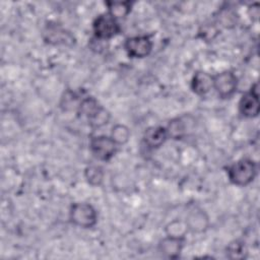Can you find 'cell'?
Segmentation results:
<instances>
[{"label": "cell", "instance_id": "44dd1931", "mask_svg": "<svg viewBox=\"0 0 260 260\" xmlns=\"http://www.w3.org/2000/svg\"><path fill=\"white\" fill-rule=\"evenodd\" d=\"M110 119H111L110 112L106 108L102 107L100 109V111L88 121V125L94 129L101 128V127L107 125L109 123Z\"/></svg>", "mask_w": 260, "mask_h": 260}, {"label": "cell", "instance_id": "ffe728a7", "mask_svg": "<svg viewBox=\"0 0 260 260\" xmlns=\"http://www.w3.org/2000/svg\"><path fill=\"white\" fill-rule=\"evenodd\" d=\"M131 136V132L126 125L116 124L113 126L111 131V137L119 145L126 144Z\"/></svg>", "mask_w": 260, "mask_h": 260}, {"label": "cell", "instance_id": "6da1fadb", "mask_svg": "<svg viewBox=\"0 0 260 260\" xmlns=\"http://www.w3.org/2000/svg\"><path fill=\"white\" fill-rule=\"evenodd\" d=\"M257 175V165L251 158H241L228 167V177L232 184L245 187L251 184Z\"/></svg>", "mask_w": 260, "mask_h": 260}, {"label": "cell", "instance_id": "ba28073f", "mask_svg": "<svg viewBox=\"0 0 260 260\" xmlns=\"http://www.w3.org/2000/svg\"><path fill=\"white\" fill-rule=\"evenodd\" d=\"M239 112L240 114L248 119L256 118L260 112V102H259V89L258 83H254L251 88L246 91L239 102Z\"/></svg>", "mask_w": 260, "mask_h": 260}, {"label": "cell", "instance_id": "8fae6325", "mask_svg": "<svg viewBox=\"0 0 260 260\" xmlns=\"http://www.w3.org/2000/svg\"><path fill=\"white\" fill-rule=\"evenodd\" d=\"M190 86L195 94L203 96L213 88V76L206 71L198 70L192 76Z\"/></svg>", "mask_w": 260, "mask_h": 260}, {"label": "cell", "instance_id": "52a82bcc", "mask_svg": "<svg viewBox=\"0 0 260 260\" xmlns=\"http://www.w3.org/2000/svg\"><path fill=\"white\" fill-rule=\"evenodd\" d=\"M124 49L131 58H145L152 50V41L149 36L129 37L124 42Z\"/></svg>", "mask_w": 260, "mask_h": 260}, {"label": "cell", "instance_id": "277c9868", "mask_svg": "<svg viewBox=\"0 0 260 260\" xmlns=\"http://www.w3.org/2000/svg\"><path fill=\"white\" fill-rule=\"evenodd\" d=\"M89 149L92 155L99 160H110L118 150V144L111 136L98 135L90 138Z\"/></svg>", "mask_w": 260, "mask_h": 260}, {"label": "cell", "instance_id": "7a4b0ae2", "mask_svg": "<svg viewBox=\"0 0 260 260\" xmlns=\"http://www.w3.org/2000/svg\"><path fill=\"white\" fill-rule=\"evenodd\" d=\"M69 219L78 228L91 229L96 224L98 211L90 203L76 202L70 207Z\"/></svg>", "mask_w": 260, "mask_h": 260}, {"label": "cell", "instance_id": "9a60e30c", "mask_svg": "<svg viewBox=\"0 0 260 260\" xmlns=\"http://www.w3.org/2000/svg\"><path fill=\"white\" fill-rule=\"evenodd\" d=\"M105 5L108 8V11L113 17H115L117 20L121 18H125L132 9L133 2L130 1H107L105 2Z\"/></svg>", "mask_w": 260, "mask_h": 260}, {"label": "cell", "instance_id": "ac0fdd59", "mask_svg": "<svg viewBox=\"0 0 260 260\" xmlns=\"http://www.w3.org/2000/svg\"><path fill=\"white\" fill-rule=\"evenodd\" d=\"M104 176H105L104 170L100 166L90 165L86 167L84 170V178L86 182L93 187L102 185L104 181Z\"/></svg>", "mask_w": 260, "mask_h": 260}, {"label": "cell", "instance_id": "8992f818", "mask_svg": "<svg viewBox=\"0 0 260 260\" xmlns=\"http://www.w3.org/2000/svg\"><path fill=\"white\" fill-rule=\"evenodd\" d=\"M43 39L50 45L71 46L75 43L74 36L56 22H49L43 29Z\"/></svg>", "mask_w": 260, "mask_h": 260}, {"label": "cell", "instance_id": "3957f363", "mask_svg": "<svg viewBox=\"0 0 260 260\" xmlns=\"http://www.w3.org/2000/svg\"><path fill=\"white\" fill-rule=\"evenodd\" d=\"M92 31L94 38L108 41L121 32V26L118 20L109 12L98 15L92 22Z\"/></svg>", "mask_w": 260, "mask_h": 260}, {"label": "cell", "instance_id": "5b68a950", "mask_svg": "<svg viewBox=\"0 0 260 260\" xmlns=\"http://www.w3.org/2000/svg\"><path fill=\"white\" fill-rule=\"evenodd\" d=\"M238 77L231 70H224L213 76V88L221 99H231L238 89Z\"/></svg>", "mask_w": 260, "mask_h": 260}, {"label": "cell", "instance_id": "9c48e42d", "mask_svg": "<svg viewBox=\"0 0 260 260\" xmlns=\"http://www.w3.org/2000/svg\"><path fill=\"white\" fill-rule=\"evenodd\" d=\"M185 221L189 232L195 234L204 233L209 226L208 214L198 206H194L188 211Z\"/></svg>", "mask_w": 260, "mask_h": 260}, {"label": "cell", "instance_id": "5bb4252c", "mask_svg": "<svg viewBox=\"0 0 260 260\" xmlns=\"http://www.w3.org/2000/svg\"><path fill=\"white\" fill-rule=\"evenodd\" d=\"M103 106L93 96L82 98L77 108V113L80 117L85 118L88 122L102 108Z\"/></svg>", "mask_w": 260, "mask_h": 260}, {"label": "cell", "instance_id": "7c38bea8", "mask_svg": "<svg viewBox=\"0 0 260 260\" xmlns=\"http://www.w3.org/2000/svg\"><path fill=\"white\" fill-rule=\"evenodd\" d=\"M168 138L166 128L161 126L148 127L143 134V142L150 149L159 148Z\"/></svg>", "mask_w": 260, "mask_h": 260}, {"label": "cell", "instance_id": "d6986e66", "mask_svg": "<svg viewBox=\"0 0 260 260\" xmlns=\"http://www.w3.org/2000/svg\"><path fill=\"white\" fill-rule=\"evenodd\" d=\"M216 21L217 23H219V25L226 27V28H231L234 27L237 22H238V15L236 13L235 10H233L232 8H221L220 10H218L217 16H216Z\"/></svg>", "mask_w": 260, "mask_h": 260}, {"label": "cell", "instance_id": "2e32d148", "mask_svg": "<svg viewBox=\"0 0 260 260\" xmlns=\"http://www.w3.org/2000/svg\"><path fill=\"white\" fill-rule=\"evenodd\" d=\"M226 257L233 260H242L247 257L248 250L245 242L242 240H235L231 242L225 249Z\"/></svg>", "mask_w": 260, "mask_h": 260}, {"label": "cell", "instance_id": "e0dca14e", "mask_svg": "<svg viewBox=\"0 0 260 260\" xmlns=\"http://www.w3.org/2000/svg\"><path fill=\"white\" fill-rule=\"evenodd\" d=\"M189 232L188 226L185 220L182 219H173L167 223L165 226V233L167 236L175 237V238H184Z\"/></svg>", "mask_w": 260, "mask_h": 260}, {"label": "cell", "instance_id": "4fadbf2b", "mask_svg": "<svg viewBox=\"0 0 260 260\" xmlns=\"http://www.w3.org/2000/svg\"><path fill=\"white\" fill-rule=\"evenodd\" d=\"M188 117H177L172 119L168 126L166 127L167 133H168V137L175 139V140H179L184 138L187 133H188V129H190V123H187Z\"/></svg>", "mask_w": 260, "mask_h": 260}, {"label": "cell", "instance_id": "30bf717a", "mask_svg": "<svg viewBox=\"0 0 260 260\" xmlns=\"http://www.w3.org/2000/svg\"><path fill=\"white\" fill-rule=\"evenodd\" d=\"M185 239L184 238H175L171 236H166L158 242V252L165 258L177 259L180 257L182 250L184 248Z\"/></svg>", "mask_w": 260, "mask_h": 260}]
</instances>
